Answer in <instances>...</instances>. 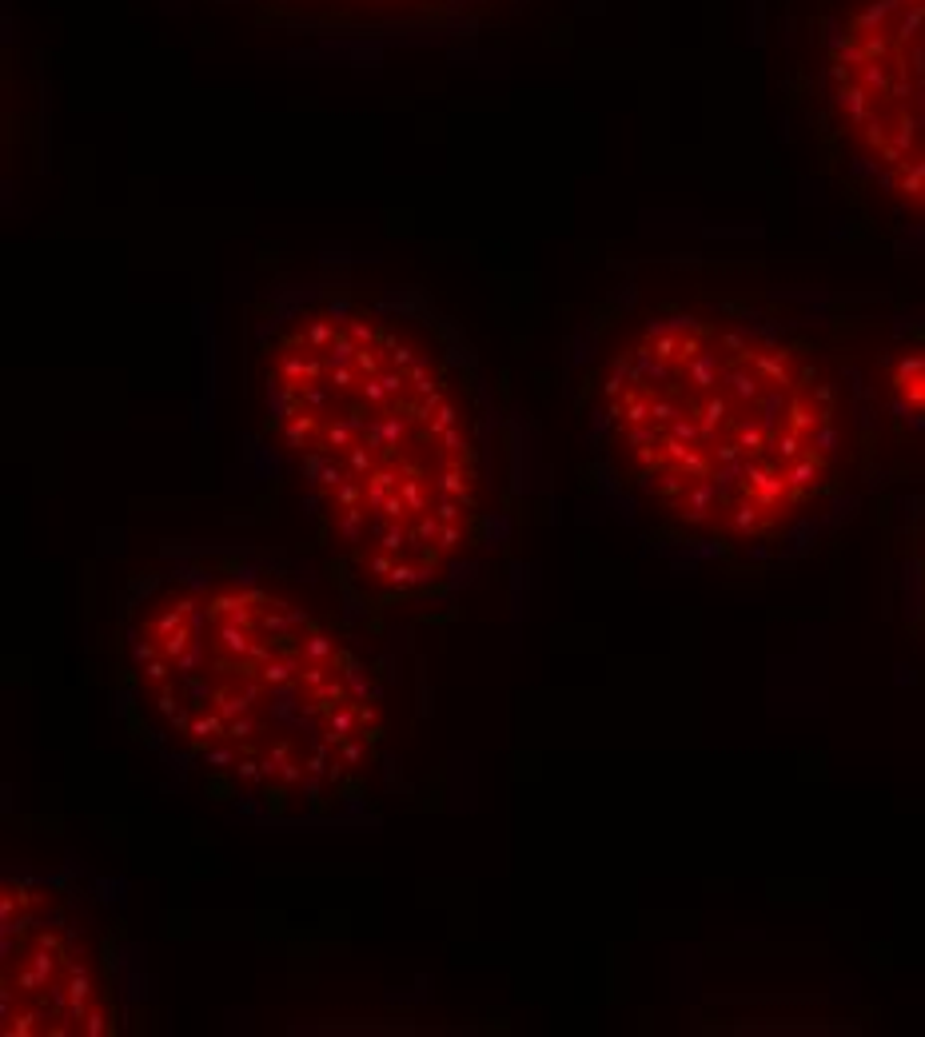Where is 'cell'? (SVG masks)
<instances>
[{
	"instance_id": "cell-1",
	"label": "cell",
	"mask_w": 925,
	"mask_h": 1037,
	"mask_svg": "<svg viewBox=\"0 0 925 1037\" xmlns=\"http://www.w3.org/2000/svg\"><path fill=\"white\" fill-rule=\"evenodd\" d=\"M256 359L339 583L379 607L455 591L495 519V407L463 332L415 288L308 276L272 300Z\"/></svg>"
},
{
	"instance_id": "cell-2",
	"label": "cell",
	"mask_w": 925,
	"mask_h": 1037,
	"mask_svg": "<svg viewBox=\"0 0 925 1037\" xmlns=\"http://www.w3.org/2000/svg\"><path fill=\"white\" fill-rule=\"evenodd\" d=\"M112 675L168 766L256 818L339 822L379 794V659L335 587L280 551L164 547L120 595Z\"/></svg>"
},
{
	"instance_id": "cell-3",
	"label": "cell",
	"mask_w": 925,
	"mask_h": 1037,
	"mask_svg": "<svg viewBox=\"0 0 925 1037\" xmlns=\"http://www.w3.org/2000/svg\"><path fill=\"white\" fill-rule=\"evenodd\" d=\"M862 403L810 332L718 300L622 320L591 371V435L630 499L718 551L790 543L854 479Z\"/></svg>"
},
{
	"instance_id": "cell-4",
	"label": "cell",
	"mask_w": 925,
	"mask_h": 1037,
	"mask_svg": "<svg viewBox=\"0 0 925 1037\" xmlns=\"http://www.w3.org/2000/svg\"><path fill=\"white\" fill-rule=\"evenodd\" d=\"M814 96L850 180L925 236V0H822Z\"/></svg>"
},
{
	"instance_id": "cell-5",
	"label": "cell",
	"mask_w": 925,
	"mask_h": 1037,
	"mask_svg": "<svg viewBox=\"0 0 925 1037\" xmlns=\"http://www.w3.org/2000/svg\"><path fill=\"white\" fill-rule=\"evenodd\" d=\"M4 1034L104 1037L120 1030V958L84 890L12 866L0 886Z\"/></svg>"
},
{
	"instance_id": "cell-6",
	"label": "cell",
	"mask_w": 925,
	"mask_h": 1037,
	"mask_svg": "<svg viewBox=\"0 0 925 1037\" xmlns=\"http://www.w3.org/2000/svg\"><path fill=\"white\" fill-rule=\"evenodd\" d=\"M256 16L327 40H435L463 32L491 0H240Z\"/></svg>"
},
{
	"instance_id": "cell-7",
	"label": "cell",
	"mask_w": 925,
	"mask_h": 1037,
	"mask_svg": "<svg viewBox=\"0 0 925 1037\" xmlns=\"http://www.w3.org/2000/svg\"><path fill=\"white\" fill-rule=\"evenodd\" d=\"M910 559H906V579H910V611H914V631L925 647V495L918 499V519L910 531Z\"/></svg>"
}]
</instances>
